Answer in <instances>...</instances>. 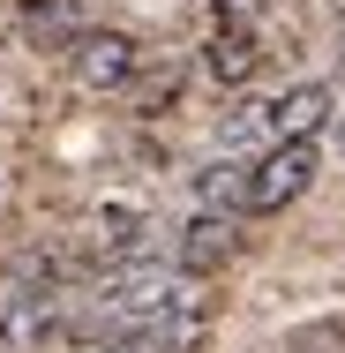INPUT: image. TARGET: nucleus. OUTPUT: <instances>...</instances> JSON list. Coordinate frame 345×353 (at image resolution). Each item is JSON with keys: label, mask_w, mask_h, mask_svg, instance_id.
<instances>
[{"label": "nucleus", "mask_w": 345, "mask_h": 353, "mask_svg": "<svg viewBox=\"0 0 345 353\" xmlns=\"http://www.w3.org/2000/svg\"><path fill=\"white\" fill-rule=\"evenodd\" d=\"M196 196H203V211H233V218H240V196H248V165H240V158H218V165H203Z\"/></svg>", "instance_id": "nucleus-9"}, {"label": "nucleus", "mask_w": 345, "mask_h": 353, "mask_svg": "<svg viewBox=\"0 0 345 353\" xmlns=\"http://www.w3.org/2000/svg\"><path fill=\"white\" fill-rule=\"evenodd\" d=\"M323 121H331V90L323 83H293V90L263 98V136L271 143H315Z\"/></svg>", "instance_id": "nucleus-5"}, {"label": "nucleus", "mask_w": 345, "mask_h": 353, "mask_svg": "<svg viewBox=\"0 0 345 353\" xmlns=\"http://www.w3.org/2000/svg\"><path fill=\"white\" fill-rule=\"evenodd\" d=\"M293 346H300V353H345V316H323V323L293 331Z\"/></svg>", "instance_id": "nucleus-11"}, {"label": "nucleus", "mask_w": 345, "mask_h": 353, "mask_svg": "<svg viewBox=\"0 0 345 353\" xmlns=\"http://www.w3.org/2000/svg\"><path fill=\"white\" fill-rule=\"evenodd\" d=\"M255 68H263L255 30H218V38L203 46V75H210V83H248Z\"/></svg>", "instance_id": "nucleus-7"}, {"label": "nucleus", "mask_w": 345, "mask_h": 353, "mask_svg": "<svg viewBox=\"0 0 345 353\" xmlns=\"http://www.w3.org/2000/svg\"><path fill=\"white\" fill-rule=\"evenodd\" d=\"M158 316H203V279H180L165 263H121L90 285V308L68 323V339H105L128 323H158Z\"/></svg>", "instance_id": "nucleus-1"}, {"label": "nucleus", "mask_w": 345, "mask_h": 353, "mask_svg": "<svg viewBox=\"0 0 345 353\" xmlns=\"http://www.w3.org/2000/svg\"><path fill=\"white\" fill-rule=\"evenodd\" d=\"M143 75V68H136ZM173 90H180V68H173V61H165V68L158 75H143V83H128V90H121V98H136V105H165V98H173Z\"/></svg>", "instance_id": "nucleus-10"}, {"label": "nucleus", "mask_w": 345, "mask_h": 353, "mask_svg": "<svg viewBox=\"0 0 345 353\" xmlns=\"http://www.w3.org/2000/svg\"><path fill=\"white\" fill-rule=\"evenodd\" d=\"M263 0H218V30H255Z\"/></svg>", "instance_id": "nucleus-13"}, {"label": "nucleus", "mask_w": 345, "mask_h": 353, "mask_svg": "<svg viewBox=\"0 0 345 353\" xmlns=\"http://www.w3.org/2000/svg\"><path fill=\"white\" fill-rule=\"evenodd\" d=\"M83 30V0H23V38L30 46H68Z\"/></svg>", "instance_id": "nucleus-8"}, {"label": "nucleus", "mask_w": 345, "mask_h": 353, "mask_svg": "<svg viewBox=\"0 0 345 353\" xmlns=\"http://www.w3.org/2000/svg\"><path fill=\"white\" fill-rule=\"evenodd\" d=\"M143 68V46L128 38V30H75L68 38V75L83 83V90H128Z\"/></svg>", "instance_id": "nucleus-3"}, {"label": "nucleus", "mask_w": 345, "mask_h": 353, "mask_svg": "<svg viewBox=\"0 0 345 353\" xmlns=\"http://www.w3.org/2000/svg\"><path fill=\"white\" fill-rule=\"evenodd\" d=\"M203 316H158V323H128L105 339H83V353H196Z\"/></svg>", "instance_id": "nucleus-6"}, {"label": "nucleus", "mask_w": 345, "mask_h": 353, "mask_svg": "<svg viewBox=\"0 0 345 353\" xmlns=\"http://www.w3.org/2000/svg\"><path fill=\"white\" fill-rule=\"evenodd\" d=\"M233 248H240V218L233 211H196L173 233V271L180 279H210V271L233 263Z\"/></svg>", "instance_id": "nucleus-4"}, {"label": "nucleus", "mask_w": 345, "mask_h": 353, "mask_svg": "<svg viewBox=\"0 0 345 353\" xmlns=\"http://www.w3.org/2000/svg\"><path fill=\"white\" fill-rule=\"evenodd\" d=\"M315 173H323L315 143H271V150L248 165V196H240V211H285V203H300V196L315 188Z\"/></svg>", "instance_id": "nucleus-2"}, {"label": "nucleus", "mask_w": 345, "mask_h": 353, "mask_svg": "<svg viewBox=\"0 0 345 353\" xmlns=\"http://www.w3.org/2000/svg\"><path fill=\"white\" fill-rule=\"evenodd\" d=\"M218 136H225V150H233V143H255V136H263V98H248V105H233Z\"/></svg>", "instance_id": "nucleus-12"}]
</instances>
